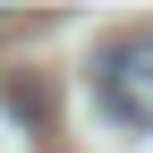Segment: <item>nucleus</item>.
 Returning a JSON list of instances; mask_svg holds the SVG:
<instances>
[{
  "instance_id": "nucleus-1",
  "label": "nucleus",
  "mask_w": 153,
  "mask_h": 153,
  "mask_svg": "<svg viewBox=\"0 0 153 153\" xmlns=\"http://www.w3.org/2000/svg\"><path fill=\"white\" fill-rule=\"evenodd\" d=\"M94 94L119 128H153V34H119L94 60Z\"/></svg>"
}]
</instances>
